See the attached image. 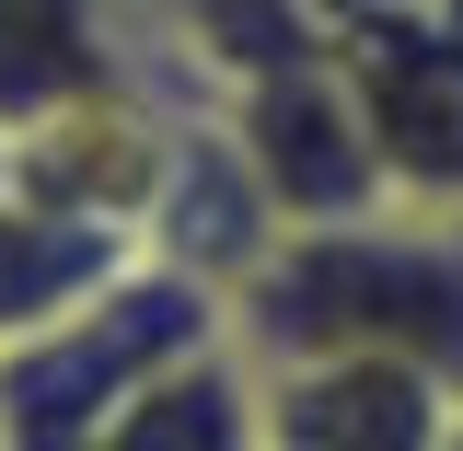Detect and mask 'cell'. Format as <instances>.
I'll return each mask as SVG.
<instances>
[{
    "instance_id": "cell-1",
    "label": "cell",
    "mask_w": 463,
    "mask_h": 451,
    "mask_svg": "<svg viewBox=\"0 0 463 451\" xmlns=\"http://www.w3.org/2000/svg\"><path fill=\"white\" fill-rule=\"evenodd\" d=\"M232 347L267 359H405L463 394V209L313 221L232 289Z\"/></svg>"
},
{
    "instance_id": "cell-2",
    "label": "cell",
    "mask_w": 463,
    "mask_h": 451,
    "mask_svg": "<svg viewBox=\"0 0 463 451\" xmlns=\"http://www.w3.org/2000/svg\"><path fill=\"white\" fill-rule=\"evenodd\" d=\"M325 58L383 151L394 209H463V23L417 0H359Z\"/></svg>"
},
{
    "instance_id": "cell-3",
    "label": "cell",
    "mask_w": 463,
    "mask_h": 451,
    "mask_svg": "<svg viewBox=\"0 0 463 451\" xmlns=\"http://www.w3.org/2000/svg\"><path fill=\"white\" fill-rule=\"evenodd\" d=\"M232 151L243 174L267 185V209L279 231H313V221H371V209H394V185H383V151H371V127L347 105L336 58H289V70H255V81H232Z\"/></svg>"
},
{
    "instance_id": "cell-4",
    "label": "cell",
    "mask_w": 463,
    "mask_h": 451,
    "mask_svg": "<svg viewBox=\"0 0 463 451\" xmlns=\"http://www.w3.org/2000/svg\"><path fill=\"white\" fill-rule=\"evenodd\" d=\"M267 451H440L463 394L405 359H267Z\"/></svg>"
},
{
    "instance_id": "cell-5",
    "label": "cell",
    "mask_w": 463,
    "mask_h": 451,
    "mask_svg": "<svg viewBox=\"0 0 463 451\" xmlns=\"http://www.w3.org/2000/svg\"><path fill=\"white\" fill-rule=\"evenodd\" d=\"M151 243L128 221H93V209H58L35 185H0V359L12 347L58 336L70 313H93Z\"/></svg>"
},
{
    "instance_id": "cell-6",
    "label": "cell",
    "mask_w": 463,
    "mask_h": 451,
    "mask_svg": "<svg viewBox=\"0 0 463 451\" xmlns=\"http://www.w3.org/2000/svg\"><path fill=\"white\" fill-rule=\"evenodd\" d=\"M93 451H267V405H255V359L243 347H197V359H174L163 382H139V394L105 417V440Z\"/></svg>"
},
{
    "instance_id": "cell-7",
    "label": "cell",
    "mask_w": 463,
    "mask_h": 451,
    "mask_svg": "<svg viewBox=\"0 0 463 451\" xmlns=\"http://www.w3.org/2000/svg\"><path fill=\"white\" fill-rule=\"evenodd\" d=\"M116 81H128V58L105 35V0H0V127L93 105Z\"/></svg>"
},
{
    "instance_id": "cell-8",
    "label": "cell",
    "mask_w": 463,
    "mask_h": 451,
    "mask_svg": "<svg viewBox=\"0 0 463 451\" xmlns=\"http://www.w3.org/2000/svg\"><path fill=\"white\" fill-rule=\"evenodd\" d=\"M0 185H12V127H0Z\"/></svg>"
},
{
    "instance_id": "cell-9",
    "label": "cell",
    "mask_w": 463,
    "mask_h": 451,
    "mask_svg": "<svg viewBox=\"0 0 463 451\" xmlns=\"http://www.w3.org/2000/svg\"><path fill=\"white\" fill-rule=\"evenodd\" d=\"M440 451H463V417H452V440H440Z\"/></svg>"
}]
</instances>
